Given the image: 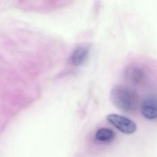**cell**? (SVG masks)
<instances>
[{
	"mask_svg": "<svg viewBox=\"0 0 157 157\" xmlns=\"http://www.w3.org/2000/svg\"><path fill=\"white\" fill-rule=\"evenodd\" d=\"M110 98L114 106L118 109L125 113L133 112L138 106L137 93L126 86H115L111 90Z\"/></svg>",
	"mask_w": 157,
	"mask_h": 157,
	"instance_id": "cell-1",
	"label": "cell"
},
{
	"mask_svg": "<svg viewBox=\"0 0 157 157\" xmlns=\"http://www.w3.org/2000/svg\"><path fill=\"white\" fill-rule=\"evenodd\" d=\"M107 119L115 128L126 134H132L137 129L136 124L130 119L116 114H110Z\"/></svg>",
	"mask_w": 157,
	"mask_h": 157,
	"instance_id": "cell-2",
	"label": "cell"
},
{
	"mask_svg": "<svg viewBox=\"0 0 157 157\" xmlns=\"http://www.w3.org/2000/svg\"><path fill=\"white\" fill-rule=\"evenodd\" d=\"M125 75L131 82L136 85L145 82L147 76L145 69L139 65L130 66L126 70Z\"/></svg>",
	"mask_w": 157,
	"mask_h": 157,
	"instance_id": "cell-3",
	"label": "cell"
},
{
	"mask_svg": "<svg viewBox=\"0 0 157 157\" xmlns=\"http://www.w3.org/2000/svg\"><path fill=\"white\" fill-rule=\"evenodd\" d=\"M141 113L148 120L157 119V99L153 97L146 98L141 105Z\"/></svg>",
	"mask_w": 157,
	"mask_h": 157,
	"instance_id": "cell-4",
	"label": "cell"
},
{
	"mask_svg": "<svg viewBox=\"0 0 157 157\" xmlns=\"http://www.w3.org/2000/svg\"><path fill=\"white\" fill-rule=\"evenodd\" d=\"M89 49L87 46H80L77 47L72 53L70 62L74 66L82 65L86 60Z\"/></svg>",
	"mask_w": 157,
	"mask_h": 157,
	"instance_id": "cell-5",
	"label": "cell"
},
{
	"mask_svg": "<svg viewBox=\"0 0 157 157\" xmlns=\"http://www.w3.org/2000/svg\"><path fill=\"white\" fill-rule=\"evenodd\" d=\"M114 132L108 128H101L98 130L96 134V139L103 143L110 142L115 138Z\"/></svg>",
	"mask_w": 157,
	"mask_h": 157,
	"instance_id": "cell-6",
	"label": "cell"
}]
</instances>
